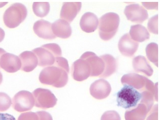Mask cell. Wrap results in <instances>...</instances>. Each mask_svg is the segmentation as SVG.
Instances as JSON below:
<instances>
[{
    "label": "cell",
    "instance_id": "cell-8",
    "mask_svg": "<svg viewBox=\"0 0 160 120\" xmlns=\"http://www.w3.org/2000/svg\"><path fill=\"white\" fill-rule=\"evenodd\" d=\"M124 13L129 21L136 23H142L148 18L147 10L138 4L127 6L124 10Z\"/></svg>",
    "mask_w": 160,
    "mask_h": 120
},
{
    "label": "cell",
    "instance_id": "cell-34",
    "mask_svg": "<svg viewBox=\"0 0 160 120\" xmlns=\"http://www.w3.org/2000/svg\"><path fill=\"white\" fill-rule=\"evenodd\" d=\"M0 120H16L12 115L9 113L0 112Z\"/></svg>",
    "mask_w": 160,
    "mask_h": 120
},
{
    "label": "cell",
    "instance_id": "cell-2",
    "mask_svg": "<svg viewBox=\"0 0 160 120\" xmlns=\"http://www.w3.org/2000/svg\"><path fill=\"white\" fill-rule=\"evenodd\" d=\"M120 18L118 14L109 12L101 17L99 21V35L104 41L112 38L119 27Z\"/></svg>",
    "mask_w": 160,
    "mask_h": 120
},
{
    "label": "cell",
    "instance_id": "cell-25",
    "mask_svg": "<svg viewBox=\"0 0 160 120\" xmlns=\"http://www.w3.org/2000/svg\"><path fill=\"white\" fill-rule=\"evenodd\" d=\"M33 10L34 13L39 18H44L50 11V4L48 3L35 2L33 3Z\"/></svg>",
    "mask_w": 160,
    "mask_h": 120
},
{
    "label": "cell",
    "instance_id": "cell-5",
    "mask_svg": "<svg viewBox=\"0 0 160 120\" xmlns=\"http://www.w3.org/2000/svg\"><path fill=\"white\" fill-rule=\"evenodd\" d=\"M141 98L140 92L131 86L123 85L117 94V105L125 109L135 108Z\"/></svg>",
    "mask_w": 160,
    "mask_h": 120
},
{
    "label": "cell",
    "instance_id": "cell-24",
    "mask_svg": "<svg viewBox=\"0 0 160 120\" xmlns=\"http://www.w3.org/2000/svg\"><path fill=\"white\" fill-rule=\"evenodd\" d=\"M146 54L148 59L156 66L158 65V45L156 43L152 42L147 45Z\"/></svg>",
    "mask_w": 160,
    "mask_h": 120
},
{
    "label": "cell",
    "instance_id": "cell-4",
    "mask_svg": "<svg viewBox=\"0 0 160 120\" xmlns=\"http://www.w3.org/2000/svg\"><path fill=\"white\" fill-rule=\"evenodd\" d=\"M27 9L21 3H15L6 10L3 16L5 25L9 28H15L25 21L27 16Z\"/></svg>",
    "mask_w": 160,
    "mask_h": 120
},
{
    "label": "cell",
    "instance_id": "cell-27",
    "mask_svg": "<svg viewBox=\"0 0 160 120\" xmlns=\"http://www.w3.org/2000/svg\"><path fill=\"white\" fill-rule=\"evenodd\" d=\"M12 104V100L7 94L0 92V112L6 111Z\"/></svg>",
    "mask_w": 160,
    "mask_h": 120
},
{
    "label": "cell",
    "instance_id": "cell-17",
    "mask_svg": "<svg viewBox=\"0 0 160 120\" xmlns=\"http://www.w3.org/2000/svg\"><path fill=\"white\" fill-rule=\"evenodd\" d=\"M19 58L22 63L21 69L26 72L33 71L38 65L37 56L33 52H23L20 54Z\"/></svg>",
    "mask_w": 160,
    "mask_h": 120
},
{
    "label": "cell",
    "instance_id": "cell-21",
    "mask_svg": "<svg viewBox=\"0 0 160 120\" xmlns=\"http://www.w3.org/2000/svg\"><path fill=\"white\" fill-rule=\"evenodd\" d=\"M149 111L144 104L139 103L136 107L125 112L126 120H145Z\"/></svg>",
    "mask_w": 160,
    "mask_h": 120
},
{
    "label": "cell",
    "instance_id": "cell-6",
    "mask_svg": "<svg viewBox=\"0 0 160 120\" xmlns=\"http://www.w3.org/2000/svg\"><path fill=\"white\" fill-rule=\"evenodd\" d=\"M35 100V106L42 109L53 108L58 99L53 93L48 89L38 88L33 92Z\"/></svg>",
    "mask_w": 160,
    "mask_h": 120
},
{
    "label": "cell",
    "instance_id": "cell-31",
    "mask_svg": "<svg viewBox=\"0 0 160 120\" xmlns=\"http://www.w3.org/2000/svg\"><path fill=\"white\" fill-rule=\"evenodd\" d=\"M18 120H39V118L36 112H29L22 113Z\"/></svg>",
    "mask_w": 160,
    "mask_h": 120
},
{
    "label": "cell",
    "instance_id": "cell-18",
    "mask_svg": "<svg viewBox=\"0 0 160 120\" xmlns=\"http://www.w3.org/2000/svg\"><path fill=\"white\" fill-rule=\"evenodd\" d=\"M98 26L99 19L93 13H86L80 19V28L83 31L86 33L94 32L97 29Z\"/></svg>",
    "mask_w": 160,
    "mask_h": 120
},
{
    "label": "cell",
    "instance_id": "cell-19",
    "mask_svg": "<svg viewBox=\"0 0 160 120\" xmlns=\"http://www.w3.org/2000/svg\"><path fill=\"white\" fill-rule=\"evenodd\" d=\"M52 31L56 37L66 39L72 34V29L70 23L64 19L55 21L52 26Z\"/></svg>",
    "mask_w": 160,
    "mask_h": 120
},
{
    "label": "cell",
    "instance_id": "cell-10",
    "mask_svg": "<svg viewBox=\"0 0 160 120\" xmlns=\"http://www.w3.org/2000/svg\"><path fill=\"white\" fill-rule=\"evenodd\" d=\"M73 79L78 82H82L88 78L91 75V68L86 60L79 59L74 62L71 69Z\"/></svg>",
    "mask_w": 160,
    "mask_h": 120
},
{
    "label": "cell",
    "instance_id": "cell-35",
    "mask_svg": "<svg viewBox=\"0 0 160 120\" xmlns=\"http://www.w3.org/2000/svg\"><path fill=\"white\" fill-rule=\"evenodd\" d=\"M142 5L148 9H158V3H142Z\"/></svg>",
    "mask_w": 160,
    "mask_h": 120
},
{
    "label": "cell",
    "instance_id": "cell-29",
    "mask_svg": "<svg viewBox=\"0 0 160 120\" xmlns=\"http://www.w3.org/2000/svg\"><path fill=\"white\" fill-rule=\"evenodd\" d=\"M53 65L65 70L68 73H69V66L68 64V61L65 58L61 57L56 58L55 62Z\"/></svg>",
    "mask_w": 160,
    "mask_h": 120
},
{
    "label": "cell",
    "instance_id": "cell-3",
    "mask_svg": "<svg viewBox=\"0 0 160 120\" xmlns=\"http://www.w3.org/2000/svg\"><path fill=\"white\" fill-rule=\"evenodd\" d=\"M32 52L37 56L38 65L46 67L53 65L56 58L62 56L60 46L56 43H49L34 49Z\"/></svg>",
    "mask_w": 160,
    "mask_h": 120
},
{
    "label": "cell",
    "instance_id": "cell-33",
    "mask_svg": "<svg viewBox=\"0 0 160 120\" xmlns=\"http://www.w3.org/2000/svg\"><path fill=\"white\" fill-rule=\"evenodd\" d=\"M39 120H53L52 115L45 111L36 112Z\"/></svg>",
    "mask_w": 160,
    "mask_h": 120
},
{
    "label": "cell",
    "instance_id": "cell-26",
    "mask_svg": "<svg viewBox=\"0 0 160 120\" xmlns=\"http://www.w3.org/2000/svg\"><path fill=\"white\" fill-rule=\"evenodd\" d=\"M141 98L140 103L144 104L147 107L148 111L150 112L153 106L154 100H156L155 96L151 92L148 90H143L141 92Z\"/></svg>",
    "mask_w": 160,
    "mask_h": 120
},
{
    "label": "cell",
    "instance_id": "cell-38",
    "mask_svg": "<svg viewBox=\"0 0 160 120\" xmlns=\"http://www.w3.org/2000/svg\"><path fill=\"white\" fill-rule=\"evenodd\" d=\"M2 81H3V75H2V74L1 73V72H0V85L2 82Z\"/></svg>",
    "mask_w": 160,
    "mask_h": 120
},
{
    "label": "cell",
    "instance_id": "cell-28",
    "mask_svg": "<svg viewBox=\"0 0 160 120\" xmlns=\"http://www.w3.org/2000/svg\"><path fill=\"white\" fill-rule=\"evenodd\" d=\"M148 29L151 33L158 34V15H155L149 19L148 24Z\"/></svg>",
    "mask_w": 160,
    "mask_h": 120
},
{
    "label": "cell",
    "instance_id": "cell-15",
    "mask_svg": "<svg viewBox=\"0 0 160 120\" xmlns=\"http://www.w3.org/2000/svg\"><path fill=\"white\" fill-rule=\"evenodd\" d=\"M52 23L44 19H40L34 23L33 30L38 37L44 39L52 40L56 38L52 31Z\"/></svg>",
    "mask_w": 160,
    "mask_h": 120
},
{
    "label": "cell",
    "instance_id": "cell-37",
    "mask_svg": "<svg viewBox=\"0 0 160 120\" xmlns=\"http://www.w3.org/2000/svg\"><path fill=\"white\" fill-rule=\"evenodd\" d=\"M5 53H6V51H5L4 49L0 48V59H1L2 56H3V55ZM0 68H1V67H0Z\"/></svg>",
    "mask_w": 160,
    "mask_h": 120
},
{
    "label": "cell",
    "instance_id": "cell-22",
    "mask_svg": "<svg viewBox=\"0 0 160 120\" xmlns=\"http://www.w3.org/2000/svg\"><path fill=\"white\" fill-rule=\"evenodd\" d=\"M129 35L131 38L137 42H142L150 37V34L147 28L141 25L132 26Z\"/></svg>",
    "mask_w": 160,
    "mask_h": 120
},
{
    "label": "cell",
    "instance_id": "cell-23",
    "mask_svg": "<svg viewBox=\"0 0 160 120\" xmlns=\"http://www.w3.org/2000/svg\"><path fill=\"white\" fill-rule=\"evenodd\" d=\"M100 57L104 62L105 67L103 73L99 77L102 78H108L117 70V60L112 56L108 54L103 55Z\"/></svg>",
    "mask_w": 160,
    "mask_h": 120
},
{
    "label": "cell",
    "instance_id": "cell-14",
    "mask_svg": "<svg viewBox=\"0 0 160 120\" xmlns=\"http://www.w3.org/2000/svg\"><path fill=\"white\" fill-rule=\"evenodd\" d=\"M148 79V78L142 75L131 73L122 76L121 78V82L123 85L131 86L141 92L144 89Z\"/></svg>",
    "mask_w": 160,
    "mask_h": 120
},
{
    "label": "cell",
    "instance_id": "cell-36",
    "mask_svg": "<svg viewBox=\"0 0 160 120\" xmlns=\"http://www.w3.org/2000/svg\"><path fill=\"white\" fill-rule=\"evenodd\" d=\"M5 35V33L4 31L0 28V42H1L4 39Z\"/></svg>",
    "mask_w": 160,
    "mask_h": 120
},
{
    "label": "cell",
    "instance_id": "cell-12",
    "mask_svg": "<svg viewBox=\"0 0 160 120\" xmlns=\"http://www.w3.org/2000/svg\"><path fill=\"white\" fill-rule=\"evenodd\" d=\"M19 58L12 53H5L0 59V67L8 73H15L21 69Z\"/></svg>",
    "mask_w": 160,
    "mask_h": 120
},
{
    "label": "cell",
    "instance_id": "cell-7",
    "mask_svg": "<svg viewBox=\"0 0 160 120\" xmlns=\"http://www.w3.org/2000/svg\"><path fill=\"white\" fill-rule=\"evenodd\" d=\"M14 109L19 112L30 111L35 106V100L32 93L27 91H21L12 99Z\"/></svg>",
    "mask_w": 160,
    "mask_h": 120
},
{
    "label": "cell",
    "instance_id": "cell-1",
    "mask_svg": "<svg viewBox=\"0 0 160 120\" xmlns=\"http://www.w3.org/2000/svg\"><path fill=\"white\" fill-rule=\"evenodd\" d=\"M39 79L42 84L60 88L64 87L68 82V73L56 66H48L42 70Z\"/></svg>",
    "mask_w": 160,
    "mask_h": 120
},
{
    "label": "cell",
    "instance_id": "cell-39",
    "mask_svg": "<svg viewBox=\"0 0 160 120\" xmlns=\"http://www.w3.org/2000/svg\"><path fill=\"white\" fill-rule=\"evenodd\" d=\"M6 4H7V3H0V8L4 7Z\"/></svg>",
    "mask_w": 160,
    "mask_h": 120
},
{
    "label": "cell",
    "instance_id": "cell-11",
    "mask_svg": "<svg viewBox=\"0 0 160 120\" xmlns=\"http://www.w3.org/2000/svg\"><path fill=\"white\" fill-rule=\"evenodd\" d=\"M90 91L91 95L95 99H103L107 98L110 94L111 85L105 79H98L91 85Z\"/></svg>",
    "mask_w": 160,
    "mask_h": 120
},
{
    "label": "cell",
    "instance_id": "cell-13",
    "mask_svg": "<svg viewBox=\"0 0 160 120\" xmlns=\"http://www.w3.org/2000/svg\"><path fill=\"white\" fill-rule=\"evenodd\" d=\"M118 49L121 53L126 57H130L135 53L139 47V43L134 41L127 33L121 37L118 42Z\"/></svg>",
    "mask_w": 160,
    "mask_h": 120
},
{
    "label": "cell",
    "instance_id": "cell-32",
    "mask_svg": "<svg viewBox=\"0 0 160 120\" xmlns=\"http://www.w3.org/2000/svg\"><path fill=\"white\" fill-rule=\"evenodd\" d=\"M149 116L147 118V120H158V104H156L151 109Z\"/></svg>",
    "mask_w": 160,
    "mask_h": 120
},
{
    "label": "cell",
    "instance_id": "cell-20",
    "mask_svg": "<svg viewBox=\"0 0 160 120\" xmlns=\"http://www.w3.org/2000/svg\"><path fill=\"white\" fill-rule=\"evenodd\" d=\"M132 64L136 72L143 73L148 77H151L153 74V69L144 56L136 57L133 59Z\"/></svg>",
    "mask_w": 160,
    "mask_h": 120
},
{
    "label": "cell",
    "instance_id": "cell-30",
    "mask_svg": "<svg viewBox=\"0 0 160 120\" xmlns=\"http://www.w3.org/2000/svg\"><path fill=\"white\" fill-rule=\"evenodd\" d=\"M101 120H121L119 113L115 111L105 112L101 118Z\"/></svg>",
    "mask_w": 160,
    "mask_h": 120
},
{
    "label": "cell",
    "instance_id": "cell-16",
    "mask_svg": "<svg viewBox=\"0 0 160 120\" xmlns=\"http://www.w3.org/2000/svg\"><path fill=\"white\" fill-rule=\"evenodd\" d=\"M82 8V3H64L62 7L60 17L69 23L73 21Z\"/></svg>",
    "mask_w": 160,
    "mask_h": 120
},
{
    "label": "cell",
    "instance_id": "cell-9",
    "mask_svg": "<svg viewBox=\"0 0 160 120\" xmlns=\"http://www.w3.org/2000/svg\"><path fill=\"white\" fill-rule=\"evenodd\" d=\"M80 59L86 60L90 65V77H99L103 73L104 70V62L100 57H98L94 52H86L81 56Z\"/></svg>",
    "mask_w": 160,
    "mask_h": 120
}]
</instances>
